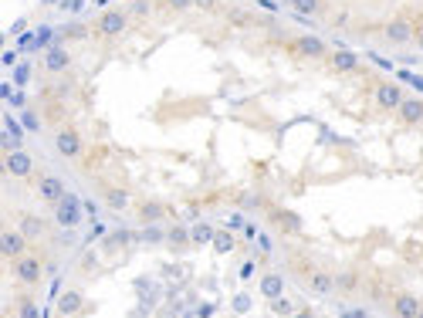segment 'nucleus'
Segmentation results:
<instances>
[{
	"label": "nucleus",
	"mask_w": 423,
	"mask_h": 318,
	"mask_svg": "<svg viewBox=\"0 0 423 318\" xmlns=\"http://www.w3.org/2000/svg\"><path fill=\"white\" fill-rule=\"evenodd\" d=\"M197 7H200L204 14H220V10H224L220 0H197Z\"/></svg>",
	"instance_id": "nucleus-30"
},
{
	"label": "nucleus",
	"mask_w": 423,
	"mask_h": 318,
	"mask_svg": "<svg viewBox=\"0 0 423 318\" xmlns=\"http://www.w3.org/2000/svg\"><path fill=\"white\" fill-rule=\"evenodd\" d=\"M356 278H359V274H339V278H335V292H356V285H359Z\"/></svg>",
	"instance_id": "nucleus-28"
},
{
	"label": "nucleus",
	"mask_w": 423,
	"mask_h": 318,
	"mask_svg": "<svg viewBox=\"0 0 423 318\" xmlns=\"http://www.w3.org/2000/svg\"><path fill=\"white\" fill-rule=\"evenodd\" d=\"M31 183H34V196H38L41 203H48V207L61 203V200L68 196L65 180H61V176H54V173H48V169H38V173L31 176Z\"/></svg>",
	"instance_id": "nucleus-5"
},
{
	"label": "nucleus",
	"mask_w": 423,
	"mask_h": 318,
	"mask_svg": "<svg viewBox=\"0 0 423 318\" xmlns=\"http://www.w3.org/2000/svg\"><path fill=\"white\" fill-rule=\"evenodd\" d=\"M54 312L61 318H75L85 312V294L78 292V288H68V292L58 294V305H54Z\"/></svg>",
	"instance_id": "nucleus-17"
},
{
	"label": "nucleus",
	"mask_w": 423,
	"mask_h": 318,
	"mask_svg": "<svg viewBox=\"0 0 423 318\" xmlns=\"http://www.w3.org/2000/svg\"><path fill=\"white\" fill-rule=\"evenodd\" d=\"M420 27L423 24H417L413 10H399L397 17H390L386 27H383V44L386 48H406V44H413V37H417Z\"/></svg>",
	"instance_id": "nucleus-2"
},
{
	"label": "nucleus",
	"mask_w": 423,
	"mask_h": 318,
	"mask_svg": "<svg viewBox=\"0 0 423 318\" xmlns=\"http://www.w3.org/2000/svg\"><path fill=\"white\" fill-rule=\"evenodd\" d=\"M247 308H251V298H247V294H238V298H234V312H238V315H244Z\"/></svg>",
	"instance_id": "nucleus-33"
},
{
	"label": "nucleus",
	"mask_w": 423,
	"mask_h": 318,
	"mask_svg": "<svg viewBox=\"0 0 423 318\" xmlns=\"http://www.w3.org/2000/svg\"><path fill=\"white\" fill-rule=\"evenodd\" d=\"M295 274H298L301 288L318 294V298H329V294L335 292V278H339V274H332L329 267L312 265V261H298V258H295Z\"/></svg>",
	"instance_id": "nucleus-1"
},
{
	"label": "nucleus",
	"mask_w": 423,
	"mask_h": 318,
	"mask_svg": "<svg viewBox=\"0 0 423 318\" xmlns=\"http://www.w3.org/2000/svg\"><path fill=\"white\" fill-rule=\"evenodd\" d=\"M27 251H31V240L24 237V231L21 227H3V234H0V254H3V261H17Z\"/></svg>",
	"instance_id": "nucleus-10"
},
{
	"label": "nucleus",
	"mask_w": 423,
	"mask_h": 318,
	"mask_svg": "<svg viewBox=\"0 0 423 318\" xmlns=\"http://www.w3.org/2000/svg\"><path fill=\"white\" fill-rule=\"evenodd\" d=\"M288 54L298 58V61H325L329 44L322 37H315V34H298L295 41H288Z\"/></svg>",
	"instance_id": "nucleus-8"
},
{
	"label": "nucleus",
	"mask_w": 423,
	"mask_h": 318,
	"mask_svg": "<svg viewBox=\"0 0 423 318\" xmlns=\"http://www.w3.org/2000/svg\"><path fill=\"white\" fill-rule=\"evenodd\" d=\"M390 312H393L397 318H420L423 305H420V298H417V294L397 292L393 298H390Z\"/></svg>",
	"instance_id": "nucleus-15"
},
{
	"label": "nucleus",
	"mask_w": 423,
	"mask_h": 318,
	"mask_svg": "<svg viewBox=\"0 0 423 318\" xmlns=\"http://www.w3.org/2000/svg\"><path fill=\"white\" fill-rule=\"evenodd\" d=\"M166 244H169V251H183L186 244H193V237H190V231H186V227L173 224V227L166 231Z\"/></svg>",
	"instance_id": "nucleus-24"
},
{
	"label": "nucleus",
	"mask_w": 423,
	"mask_h": 318,
	"mask_svg": "<svg viewBox=\"0 0 423 318\" xmlns=\"http://www.w3.org/2000/svg\"><path fill=\"white\" fill-rule=\"evenodd\" d=\"M126 27H129V10L126 7H108L95 17L92 31H95V37H119V34H126Z\"/></svg>",
	"instance_id": "nucleus-7"
},
{
	"label": "nucleus",
	"mask_w": 423,
	"mask_h": 318,
	"mask_svg": "<svg viewBox=\"0 0 423 318\" xmlns=\"http://www.w3.org/2000/svg\"><path fill=\"white\" fill-rule=\"evenodd\" d=\"M325 68H329L332 75H352V72H359V54L345 51V48H329Z\"/></svg>",
	"instance_id": "nucleus-12"
},
{
	"label": "nucleus",
	"mask_w": 423,
	"mask_h": 318,
	"mask_svg": "<svg viewBox=\"0 0 423 318\" xmlns=\"http://www.w3.org/2000/svg\"><path fill=\"white\" fill-rule=\"evenodd\" d=\"M254 274H258V265H254V261H244V265L238 267V278H240V281H251Z\"/></svg>",
	"instance_id": "nucleus-29"
},
{
	"label": "nucleus",
	"mask_w": 423,
	"mask_h": 318,
	"mask_svg": "<svg viewBox=\"0 0 423 318\" xmlns=\"http://www.w3.org/2000/svg\"><path fill=\"white\" fill-rule=\"evenodd\" d=\"M403 99H406V92H403V85H397V81L379 78L372 85V108H376L379 115H397V108L403 106Z\"/></svg>",
	"instance_id": "nucleus-4"
},
{
	"label": "nucleus",
	"mask_w": 423,
	"mask_h": 318,
	"mask_svg": "<svg viewBox=\"0 0 423 318\" xmlns=\"http://www.w3.org/2000/svg\"><path fill=\"white\" fill-rule=\"evenodd\" d=\"M14 227H21L27 240H44L48 237V220L38 217V213H27V210L14 213Z\"/></svg>",
	"instance_id": "nucleus-13"
},
{
	"label": "nucleus",
	"mask_w": 423,
	"mask_h": 318,
	"mask_svg": "<svg viewBox=\"0 0 423 318\" xmlns=\"http://www.w3.org/2000/svg\"><path fill=\"white\" fill-rule=\"evenodd\" d=\"M10 315L34 318V315H38V305H34V298H17V301H14V308H10Z\"/></svg>",
	"instance_id": "nucleus-26"
},
{
	"label": "nucleus",
	"mask_w": 423,
	"mask_h": 318,
	"mask_svg": "<svg viewBox=\"0 0 423 318\" xmlns=\"http://www.w3.org/2000/svg\"><path fill=\"white\" fill-rule=\"evenodd\" d=\"M413 44H417V51H423V27L417 31V37H413Z\"/></svg>",
	"instance_id": "nucleus-34"
},
{
	"label": "nucleus",
	"mask_w": 423,
	"mask_h": 318,
	"mask_svg": "<svg viewBox=\"0 0 423 318\" xmlns=\"http://www.w3.org/2000/svg\"><path fill=\"white\" fill-rule=\"evenodd\" d=\"M54 153L61 159H78L85 153V139H81V129L75 122H61L54 129Z\"/></svg>",
	"instance_id": "nucleus-6"
},
{
	"label": "nucleus",
	"mask_w": 423,
	"mask_h": 318,
	"mask_svg": "<svg viewBox=\"0 0 423 318\" xmlns=\"http://www.w3.org/2000/svg\"><path fill=\"white\" fill-rule=\"evenodd\" d=\"M34 156L27 149H3V173L10 180H31L34 176Z\"/></svg>",
	"instance_id": "nucleus-9"
},
{
	"label": "nucleus",
	"mask_w": 423,
	"mask_h": 318,
	"mask_svg": "<svg viewBox=\"0 0 423 318\" xmlns=\"http://www.w3.org/2000/svg\"><path fill=\"white\" fill-rule=\"evenodd\" d=\"M285 3H288L298 17H322L325 7H329L325 0H285Z\"/></svg>",
	"instance_id": "nucleus-22"
},
{
	"label": "nucleus",
	"mask_w": 423,
	"mask_h": 318,
	"mask_svg": "<svg viewBox=\"0 0 423 318\" xmlns=\"http://www.w3.org/2000/svg\"><path fill=\"white\" fill-rule=\"evenodd\" d=\"M397 122L403 129H420L423 126V99H417V95L410 99V95H406L403 106L397 108Z\"/></svg>",
	"instance_id": "nucleus-14"
},
{
	"label": "nucleus",
	"mask_w": 423,
	"mask_h": 318,
	"mask_svg": "<svg viewBox=\"0 0 423 318\" xmlns=\"http://www.w3.org/2000/svg\"><path fill=\"white\" fill-rule=\"evenodd\" d=\"M210 251L213 254H231V251H238V237H234V227H217V234L210 240Z\"/></svg>",
	"instance_id": "nucleus-21"
},
{
	"label": "nucleus",
	"mask_w": 423,
	"mask_h": 318,
	"mask_svg": "<svg viewBox=\"0 0 423 318\" xmlns=\"http://www.w3.org/2000/svg\"><path fill=\"white\" fill-rule=\"evenodd\" d=\"M166 213H169V207H166V203H159V200H142V203L135 207L139 224H159Z\"/></svg>",
	"instance_id": "nucleus-20"
},
{
	"label": "nucleus",
	"mask_w": 423,
	"mask_h": 318,
	"mask_svg": "<svg viewBox=\"0 0 423 318\" xmlns=\"http://www.w3.org/2000/svg\"><path fill=\"white\" fill-rule=\"evenodd\" d=\"M102 203H106L108 210L122 213V210H129V203H133V193H129V186L108 183V186H102Z\"/></svg>",
	"instance_id": "nucleus-16"
},
{
	"label": "nucleus",
	"mask_w": 423,
	"mask_h": 318,
	"mask_svg": "<svg viewBox=\"0 0 423 318\" xmlns=\"http://www.w3.org/2000/svg\"><path fill=\"white\" fill-rule=\"evenodd\" d=\"M267 217H271V224L281 231V234H301V217L295 210H285V207H271L267 210Z\"/></svg>",
	"instance_id": "nucleus-18"
},
{
	"label": "nucleus",
	"mask_w": 423,
	"mask_h": 318,
	"mask_svg": "<svg viewBox=\"0 0 423 318\" xmlns=\"http://www.w3.org/2000/svg\"><path fill=\"white\" fill-rule=\"evenodd\" d=\"M10 274L21 288H38L44 281V258L38 251H27L17 261H10Z\"/></svg>",
	"instance_id": "nucleus-3"
},
{
	"label": "nucleus",
	"mask_w": 423,
	"mask_h": 318,
	"mask_svg": "<svg viewBox=\"0 0 423 318\" xmlns=\"http://www.w3.org/2000/svg\"><path fill=\"white\" fill-rule=\"evenodd\" d=\"M258 292H261V298H267V301L281 298V294H285V278H281L278 271H265V274L258 278Z\"/></svg>",
	"instance_id": "nucleus-19"
},
{
	"label": "nucleus",
	"mask_w": 423,
	"mask_h": 318,
	"mask_svg": "<svg viewBox=\"0 0 423 318\" xmlns=\"http://www.w3.org/2000/svg\"><path fill=\"white\" fill-rule=\"evenodd\" d=\"M267 312H271V315H295V308H291V301L285 298V294H281V298H274Z\"/></svg>",
	"instance_id": "nucleus-27"
},
{
	"label": "nucleus",
	"mask_w": 423,
	"mask_h": 318,
	"mask_svg": "<svg viewBox=\"0 0 423 318\" xmlns=\"http://www.w3.org/2000/svg\"><path fill=\"white\" fill-rule=\"evenodd\" d=\"M54 217H58L65 227H75V224H78V203H75L72 196H65L61 203H54Z\"/></svg>",
	"instance_id": "nucleus-23"
},
{
	"label": "nucleus",
	"mask_w": 423,
	"mask_h": 318,
	"mask_svg": "<svg viewBox=\"0 0 423 318\" xmlns=\"http://www.w3.org/2000/svg\"><path fill=\"white\" fill-rule=\"evenodd\" d=\"M169 3V10H176V14H183L190 7H197V0H166Z\"/></svg>",
	"instance_id": "nucleus-32"
},
{
	"label": "nucleus",
	"mask_w": 423,
	"mask_h": 318,
	"mask_svg": "<svg viewBox=\"0 0 423 318\" xmlns=\"http://www.w3.org/2000/svg\"><path fill=\"white\" fill-rule=\"evenodd\" d=\"M213 234H217V227H213V224H197V227H190V237H193V244H207V247H210Z\"/></svg>",
	"instance_id": "nucleus-25"
},
{
	"label": "nucleus",
	"mask_w": 423,
	"mask_h": 318,
	"mask_svg": "<svg viewBox=\"0 0 423 318\" xmlns=\"http://www.w3.org/2000/svg\"><path fill=\"white\" fill-rule=\"evenodd\" d=\"M72 51L65 48V44H54V48H48L44 51V58H41V72L44 75H65V72H72Z\"/></svg>",
	"instance_id": "nucleus-11"
},
{
	"label": "nucleus",
	"mask_w": 423,
	"mask_h": 318,
	"mask_svg": "<svg viewBox=\"0 0 423 318\" xmlns=\"http://www.w3.org/2000/svg\"><path fill=\"white\" fill-rule=\"evenodd\" d=\"M129 240H133V234H129V231H119V234H112L106 244H108V247H122V244H129Z\"/></svg>",
	"instance_id": "nucleus-31"
}]
</instances>
